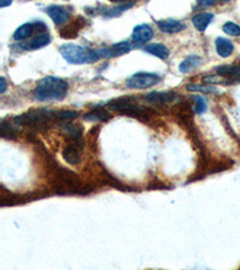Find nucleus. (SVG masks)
<instances>
[{"mask_svg": "<svg viewBox=\"0 0 240 270\" xmlns=\"http://www.w3.org/2000/svg\"><path fill=\"white\" fill-rule=\"evenodd\" d=\"M108 106L113 111L120 112V113L130 115V117H136L139 119H147L149 117V109L144 108L141 105H136L134 99L131 98L113 100V101L109 102Z\"/></svg>", "mask_w": 240, "mask_h": 270, "instance_id": "nucleus-3", "label": "nucleus"}, {"mask_svg": "<svg viewBox=\"0 0 240 270\" xmlns=\"http://www.w3.org/2000/svg\"><path fill=\"white\" fill-rule=\"evenodd\" d=\"M12 0H0V8H6V6L11 5Z\"/></svg>", "mask_w": 240, "mask_h": 270, "instance_id": "nucleus-33", "label": "nucleus"}, {"mask_svg": "<svg viewBox=\"0 0 240 270\" xmlns=\"http://www.w3.org/2000/svg\"><path fill=\"white\" fill-rule=\"evenodd\" d=\"M84 24H86V22L83 21V18H78L76 19V21L72 22L70 25H67V27H65L63 30L60 31V35L63 36L64 38H71V37H74L77 34H78V31L81 30L84 27Z\"/></svg>", "mask_w": 240, "mask_h": 270, "instance_id": "nucleus-16", "label": "nucleus"}, {"mask_svg": "<svg viewBox=\"0 0 240 270\" xmlns=\"http://www.w3.org/2000/svg\"><path fill=\"white\" fill-rule=\"evenodd\" d=\"M47 15L50 16L52 21L54 22V24L57 25H61L64 23H66L67 21L70 19V11L64 6H59V5H53L50 6V8L46 9Z\"/></svg>", "mask_w": 240, "mask_h": 270, "instance_id": "nucleus-9", "label": "nucleus"}, {"mask_svg": "<svg viewBox=\"0 0 240 270\" xmlns=\"http://www.w3.org/2000/svg\"><path fill=\"white\" fill-rule=\"evenodd\" d=\"M54 117V114L52 112L46 111H31L28 113L17 115L14 118V123L16 125H21V126H42V125H46L52 118Z\"/></svg>", "mask_w": 240, "mask_h": 270, "instance_id": "nucleus-4", "label": "nucleus"}, {"mask_svg": "<svg viewBox=\"0 0 240 270\" xmlns=\"http://www.w3.org/2000/svg\"><path fill=\"white\" fill-rule=\"evenodd\" d=\"M2 133L3 138H6V140H17V131L15 130L14 126L11 124L5 123V121H2Z\"/></svg>", "mask_w": 240, "mask_h": 270, "instance_id": "nucleus-24", "label": "nucleus"}, {"mask_svg": "<svg viewBox=\"0 0 240 270\" xmlns=\"http://www.w3.org/2000/svg\"><path fill=\"white\" fill-rule=\"evenodd\" d=\"M51 42V36L48 34H42L38 36L34 37L32 40L29 41L28 43H24L23 47L27 51H34V50H40V48L47 46Z\"/></svg>", "mask_w": 240, "mask_h": 270, "instance_id": "nucleus-14", "label": "nucleus"}, {"mask_svg": "<svg viewBox=\"0 0 240 270\" xmlns=\"http://www.w3.org/2000/svg\"><path fill=\"white\" fill-rule=\"evenodd\" d=\"M131 50H132L131 43L128 42V41H123V42L115 43L108 48H101V50L97 51H99L100 58H107V59H108V58L124 56V54L129 53Z\"/></svg>", "mask_w": 240, "mask_h": 270, "instance_id": "nucleus-7", "label": "nucleus"}, {"mask_svg": "<svg viewBox=\"0 0 240 270\" xmlns=\"http://www.w3.org/2000/svg\"><path fill=\"white\" fill-rule=\"evenodd\" d=\"M226 77L221 75L219 76H206L203 78L204 83H208V84H221V83H231L229 81H226Z\"/></svg>", "mask_w": 240, "mask_h": 270, "instance_id": "nucleus-29", "label": "nucleus"}, {"mask_svg": "<svg viewBox=\"0 0 240 270\" xmlns=\"http://www.w3.org/2000/svg\"><path fill=\"white\" fill-rule=\"evenodd\" d=\"M157 27L160 28L164 33L176 34L184 30V29L186 28V25H185L183 22L177 21V19H162V21L157 22Z\"/></svg>", "mask_w": 240, "mask_h": 270, "instance_id": "nucleus-11", "label": "nucleus"}, {"mask_svg": "<svg viewBox=\"0 0 240 270\" xmlns=\"http://www.w3.org/2000/svg\"><path fill=\"white\" fill-rule=\"evenodd\" d=\"M135 5V3H128V4L120 5V6H115V8H109V9H105L102 10L101 14L103 17L107 18H113V17H118L123 14V12L126 11V10L132 8Z\"/></svg>", "mask_w": 240, "mask_h": 270, "instance_id": "nucleus-21", "label": "nucleus"}, {"mask_svg": "<svg viewBox=\"0 0 240 270\" xmlns=\"http://www.w3.org/2000/svg\"><path fill=\"white\" fill-rule=\"evenodd\" d=\"M214 15L210 14V12H203V14H198L192 17V23L194 25V28L198 31H204L208 25L210 24V22L213 21Z\"/></svg>", "mask_w": 240, "mask_h": 270, "instance_id": "nucleus-15", "label": "nucleus"}, {"mask_svg": "<svg viewBox=\"0 0 240 270\" xmlns=\"http://www.w3.org/2000/svg\"><path fill=\"white\" fill-rule=\"evenodd\" d=\"M161 81V77L156 73L138 72L132 75L126 81V85L132 89H147L156 85Z\"/></svg>", "mask_w": 240, "mask_h": 270, "instance_id": "nucleus-5", "label": "nucleus"}, {"mask_svg": "<svg viewBox=\"0 0 240 270\" xmlns=\"http://www.w3.org/2000/svg\"><path fill=\"white\" fill-rule=\"evenodd\" d=\"M34 28L35 23H25L23 25H21V27L15 31L14 38L18 41V40H24V38L31 36V34L34 33Z\"/></svg>", "mask_w": 240, "mask_h": 270, "instance_id": "nucleus-22", "label": "nucleus"}, {"mask_svg": "<svg viewBox=\"0 0 240 270\" xmlns=\"http://www.w3.org/2000/svg\"><path fill=\"white\" fill-rule=\"evenodd\" d=\"M145 100L150 104H156V105H164L168 104V102L173 101L176 99V93H160V92H154V93H149V94L145 95Z\"/></svg>", "mask_w": 240, "mask_h": 270, "instance_id": "nucleus-12", "label": "nucleus"}, {"mask_svg": "<svg viewBox=\"0 0 240 270\" xmlns=\"http://www.w3.org/2000/svg\"><path fill=\"white\" fill-rule=\"evenodd\" d=\"M60 54L70 64H92L97 62L100 58L99 51L90 50L78 44L66 43L60 47Z\"/></svg>", "mask_w": 240, "mask_h": 270, "instance_id": "nucleus-2", "label": "nucleus"}, {"mask_svg": "<svg viewBox=\"0 0 240 270\" xmlns=\"http://www.w3.org/2000/svg\"><path fill=\"white\" fill-rule=\"evenodd\" d=\"M53 114L57 119H61V120H69V119L78 117V113L74 111H59V112H53Z\"/></svg>", "mask_w": 240, "mask_h": 270, "instance_id": "nucleus-28", "label": "nucleus"}, {"mask_svg": "<svg viewBox=\"0 0 240 270\" xmlns=\"http://www.w3.org/2000/svg\"><path fill=\"white\" fill-rule=\"evenodd\" d=\"M216 0H199V3L202 4L203 6H212L215 4Z\"/></svg>", "mask_w": 240, "mask_h": 270, "instance_id": "nucleus-32", "label": "nucleus"}, {"mask_svg": "<svg viewBox=\"0 0 240 270\" xmlns=\"http://www.w3.org/2000/svg\"><path fill=\"white\" fill-rule=\"evenodd\" d=\"M154 36V31L150 25L148 24H139L136 25L132 31V40L137 43H145L150 41Z\"/></svg>", "mask_w": 240, "mask_h": 270, "instance_id": "nucleus-10", "label": "nucleus"}, {"mask_svg": "<svg viewBox=\"0 0 240 270\" xmlns=\"http://www.w3.org/2000/svg\"><path fill=\"white\" fill-rule=\"evenodd\" d=\"M186 90L189 92H197L203 93V94H217V90L215 86L210 85H198V84H187Z\"/></svg>", "mask_w": 240, "mask_h": 270, "instance_id": "nucleus-25", "label": "nucleus"}, {"mask_svg": "<svg viewBox=\"0 0 240 270\" xmlns=\"http://www.w3.org/2000/svg\"><path fill=\"white\" fill-rule=\"evenodd\" d=\"M0 83H2V85H0V86H2V88H0V94H4L5 90H6V86H8L4 77H2V78H0Z\"/></svg>", "mask_w": 240, "mask_h": 270, "instance_id": "nucleus-31", "label": "nucleus"}, {"mask_svg": "<svg viewBox=\"0 0 240 270\" xmlns=\"http://www.w3.org/2000/svg\"><path fill=\"white\" fill-rule=\"evenodd\" d=\"M216 72L226 78L240 81V66H219L216 67Z\"/></svg>", "mask_w": 240, "mask_h": 270, "instance_id": "nucleus-20", "label": "nucleus"}, {"mask_svg": "<svg viewBox=\"0 0 240 270\" xmlns=\"http://www.w3.org/2000/svg\"><path fill=\"white\" fill-rule=\"evenodd\" d=\"M194 102V112L197 114H202L207 111V101L202 96H193L192 98Z\"/></svg>", "mask_w": 240, "mask_h": 270, "instance_id": "nucleus-27", "label": "nucleus"}, {"mask_svg": "<svg viewBox=\"0 0 240 270\" xmlns=\"http://www.w3.org/2000/svg\"><path fill=\"white\" fill-rule=\"evenodd\" d=\"M201 63H202V59H201V58L198 56H190V57L185 58L183 62L180 63L179 71L181 73L190 72L191 70L194 69V67L198 66Z\"/></svg>", "mask_w": 240, "mask_h": 270, "instance_id": "nucleus-19", "label": "nucleus"}, {"mask_svg": "<svg viewBox=\"0 0 240 270\" xmlns=\"http://www.w3.org/2000/svg\"><path fill=\"white\" fill-rule=\"evenodd\" d=\"M222 30L229 36H239L240 35V27L238 24L233 23V22H227V23L223 24Z\"/></svg>", "mask_w": 240, "mask_h": 270, "instance_id": "nucleus-26", "label": "nucleus"}, {"mask_svg": "<svg viewBox=\"0 0 240 270\" xmlns=\"http://www.w3.org/2000/svg\"><path fill=\"white\" fill-rule=\"evenodd\" d=\"M148 189H168V186H166L164 183H161V182H156V185L149 184Z\"/></svg>", "mask_w": 240, "mask_h": 270, "instance_id": "nucleus-30", "label": "nucleus"}, {"mask_svg": "<svg viewBox=\"0 0 240 270\" xmlns=\"http://www.w3.org/2000/svg\"><path fill=\"white\" fill-rule=\"evenodd\" d=\"M63 130L65 133H67L70 136V138L72 140H79L81 136H82V131L83 128L79 126V125H74V124H64L63 125Z\"/></svg>", "mask_w": 240, "mask_h": 270, "instance_id": "nucleus-23", "label": "nucleus"}, {"mask_svg": "<svg viewBox=\"0 0 240 270\" xmlns=\"http://www.w3.org/2000/svg\"><path fill=\"white\" fill-rule=\"evenodd\" d=\"M112 3H122V2H128V0H109Z\"/></svg>", "mask_w": 240, "mask_h": 270, "instance_id": "nucleus-34", "label": "nucleus"}, {"mask_svg": "<svg viewBox=\"0 0 240 270\" xmlns=\"http://www.w3.org/2000/svg\"><path fill=\"white\" fill-rule=\"evenodd\" d=\"M82 149H83V141L76 140V142L72 144H69L63 150V157L64 160L70 165H78L82 160Z\"/></svg>", "mask_w": 240, "mask_h": 270, "instance_id": "nucleus-6", "label": "nucleus"}, {"mask_svg": "<svg viewBox=\"0 0 240 270\" xmlns=\"http://www.w3.org/2000/svg\"><path fill=\"white\" fill-rule=\"evenodd\" d=\"M215 46H216V52L220 57L227 58L229 57L234 51V46L228 38L225 37H217L215 41Z\"/></svg>", "mask_w": 240, "mask_h": 270, "instance_id": "nucleus-13", "label": "nucleus"}, {"mask_svg": "<svg viewBox=\"0 0 240 270\" xmlns=\"http://www.w3.org/2000/svg\"><path fill=\"white\" fill-rule=\"evenodd\" d=\"M69 90L66 81L59 77L48 76L42 78L37 83L36 89L34 90V98L37 101H61L65 99Z\"/></svg>", "mask_w": 240, "mask_h": 270, "instance_id": "nucleus-1", "label": "nucleus"}, {"mask_svg": "<svg viewBox=\"0 0 240 270\" xmlns=\"http://www.w3.org/2000/svg\"><path fill=\"white\" fill-rule=\"evenodd\" d=\"M145 52L152 54V56L160 58V59H167L170 57V50L161 43H151L144 48Z\"/></svg>", "mask_w": 240, "mask_h": 270, "instance_id": "nucleus-17", "label": "nucleus"}, {"mask_svg": "<svg viewBox=\"0 0 240 270\" xmlns=\"http://www.w3.org/2000/svg\"><path fill=\"white\" fill-rule=\"evenodd\" d=\"M4 191V188H3ZM40 197L36 195H15L11 192H2V207H6V205H16V204H23L27 202L34 201Z\"/></svg>", "mask_w": 240, "mask_h": 270, "instance_id": "nucleus-8", "label": "nucleus"}, {"mask_svg": "<svg viewBox=\"0 0 240 270\" xmlns=\"http://www.w3.org/2000/svg\"><path fill=\"white\" fill-rule=\"evenodd\" d=\"M84 119L89 121H107L108 119H111V114L106 109L99 107L87 113L84 115Z\"/></svg>", "mask_w": 240, "mask_h": 270, "instance_id": "nucleus-18", "label": "nucleus"}]
</instances>
